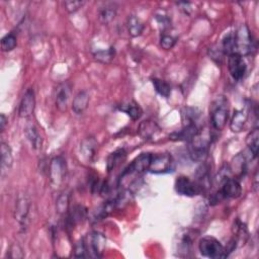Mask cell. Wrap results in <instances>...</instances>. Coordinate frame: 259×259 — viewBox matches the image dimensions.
<instances>
[{"mask_svg": "<svg viewBox=\"0 0 259 259\" xmlns=\"http://www.w3.org/2000/svg\"><path fill=\"white\" fill-rule=\"evenodd\" d=\"M229 118L228 100L224 96H218L211 106V123L215 130L222 131Z\"/></svg>", "mask_w": 259, "mask_h": 259, "instance_id": "6da1fadb", "label": "cell"}, {"mask_svg": "<svg viewBox=\"0 0 259 259\" xmlns=\"http://www.w3.org/2000/svg\"><path fill=\"white\" fill-rule=\"evenodd\" d=\"M212 142L209 132L198 131L197 134L190 141L189 151L194 161H200L207 156L209 146Z\"/></svg>", "mask_w": 259, "mask_h": 259, "instance_id": "7a4b0ae2", "label": "cell"}, {"mask_svg": "<svg viewBox=\"0 0 259 259\" xmlns=\"http://www.w3.org/2000/svg\"><path fill=\"white\" fill-rule=\"evenodd\" d=\"M235 53L240 56H248L254 50L253 39L246 24H242L234 34Z\"/></svg>", "mask_w": 259, "mask_h": 259, "instance_id": "3957f363", "label": "cell"}, {"mask_svg": "<svg viewBox=\"0 0 259 259\" xmlns=\"http://www.w3.org/2000/svg\"><path fill=\"white\" fill-rule=\"evenodd\" d=\"M198 249L201 255L208 258L216 259L226 257L225 247L219 240L211 236H206L200 239L198 243Z\"/></svg>", "mask_w": 259, "mask_h": 259, "instance_id": "277c9868", "label": "cell"}, {"mask_svg": "<svg viewBox=\"0 0 259 259\" xmlns=\"http://www.w3.org/2000/svg\"><path fill=\"white\" fill-rule=\"evenodd\" d=\"M30 210H31V199L26 194H20L16 208H14V219L21 226L22 231H25L28 225V218H30Z\"/></svg>", "mask_w": 259, "mask_h": 259, "instance_id": "5b68a950", "label": "cell"}, {"mask_svg": "<svg viewBox=\"0 0 259 259\" xmlns=\"http://www.w3.org/2000/svg\"><path fill=\"white\" fill-rule=\"evenodd\" d=\"M172 169H173V159H172V156L170 154H152V159L148 170L151 173L164 174L172 171Z\"/></svg>", "mask_w": 259, "mask_h": 259, "instance_id": "8992f818", "label": "cell"}, {"mask_svg": "<svg viewBox=\"0 0 259 259\" xmlns=\"http://www.w3.org/2000/svg\"><path fill=\"white\" fill-rule=\"evenodd\" d=\"M66 176V162L62 157H55L49 167V178L54 188L58 189L64 182Z\"/></svg>", "mask_w": 259, "mask_h": 259, "instance_id": "52a82bcc", "label": "cell"}, {"mask_svg": "<svg viewBox=\"0 0 259 259\" xmlns=\"http://www.w3.org/2000/svg\"><path fill=\"white\" fill-rule=\"evenodd\" d=\"M194 233L191 230H181L176 236L175 250L178 256L189 257L193 251L194 246Z\"/></svg>", "mask_w": 259, "mask_h": 259, "instance_id": "ba28073f", "label": "cell"}, {"mask_svg": "<svg viewBox=\"0 0 259 259\" xmlns=\"http://www.w3.org/2000/svg\"><path fill=\"white\" fill-rule=\"evenodd\" d=\"M228 69L233 79L240 80L245 76L247 66L242 56L233 53L228 57Z\"/></svg>", "mask_w": 259, "mask_h": 259, "instance_id": "9c48e42d", "label": "cell"}, {"mask_svg": "<svg viewBox=\"0 0 259 259\" xmlns=\"http://www.w3.org/2000/svg\"><path fill=\"white\" fill-rule=\"evenodd\" d=\"M175 191L178 194L184 195V196H195L201 193V190L199 185L193 181L190 177L186 176H179L175 180L174 184Z\"/></svg>", "mask_w": 259, "mask_h": 259, "instance_id": "30bf717a", "label": "cell"}, {"mask_svg": "<svg viewBox=\"0 0 259 259\" xmlns=\"http://www.w3.org/2000/svg\"><path fill=\"white\" fill-rule=\"evenodd\" d=\"M35 106H36L35 92L33 89H27L23 94L20 105V109H19L20 117L22 119L30 118L35 110Z\"/></svg>", "mask_w": 259, "mask_h": 259, "instance_id": "8fae6325", "label": "cell"}, {"mask_svg": "<svg viewBox=\"0 0 259 259\" xmlns=\"http://www.w3.org/2000/svg\"><path fill=\"white\" fill-rule=\"evenodd\" d=\"M223 198H237L242 194V188L240 182L230 177L221 184V191L219 192Z\"/></svg>", "mask_w": 259, "mask_h": 259, "instance_id": "7c38bea8", "label": "cell"}, {"mask_svg": "<svg viewBox=\"0 0 259 259\" xmlns=\"http://www.w3.org/2000/svg\"><path fill=\"white\" fill-rule=\"evenodd\" d=\"M161 133V129L155 122L147 120L141 123L139 127V134L142 139L146 141H153Z\"/></svg>", "mask_w": 259, "mask_h": 259, "instance_id": "4fadbf2b", "label": "cell"}, {"mask_svg": "<svg viewBox=\"0 0 259 259\" xmlns=\"http://www.w3.org/2000/svg\"><path fill=\"white\" fill-rule=\"evenodd\" d=\"M97 149V142L94 138H86L80 144L79 153L81 155L82 160L85 162H91L95 156Z\"/></svg>", "mask_w": 259, "mask_h": 259, "instance_id": "5bb4252c", "label": "cell"}, {"mask_svg": "<svg viewBox=\"0 0 259 259\" xmlns=\"http://www.w3.org/2000/svg\"><path fill=\"white\" fill-rule=\"evenodd\" d=\"M70 86L68 83H63L58 86L56 90V107L60 111H66L70 99Z\"/></svg>", "mask_w": 259, "mask_h": 259, "instance_id": "9a60e30c", "label": "cell"}, {"mask_svg": "<svg viewBox=\"0 0 259 259\" xmlns=\"http://www.w3.org/2000/svg\"><path fill=\"white\" fill-rule=\"evenodd\" d=\"M151 159H152V154L142 153L132 162V164L129 166V168L134 171L135 173L141 175L142 173H144V172L149 170Z\"/></svg>", "mask_w": 259, "mask_h": 259, "instance_id": "2e32d148", "label": "cell"}, {"mask_svg": "<svg viewBox=\"0 0 259 259\" xmlns=\"http://www.w3.org/2000/svg\"><path fill=\"white\" fill-rule=\"evenodd\" d=\"M199 130L197 129L196 125H189V126H183V129L180 131L173 132L169 135V139L171 141H188L190 142Z\"/></svg>", "mask_w": 259, "mask_h": 259, "instance_id": "e0dca14e", "label": "cell"}, {"mask_svg": "<svg viewBox=\"0 0 259 259\" xmlns=\"http://www.w3.org/2000/svg\"><path fill=\"white\" fill-rule=\"evenodd\" d=\"M247 119H248V114L245 110L243 109L235 110L232 120L230 122V129H231V131L233 133L241 132L243 128L246 125Z\"/></svg>", "mask_w": 259, "mask_h": 259, "instance_id": "ac0fdd59", "label": "cell"}, {"mask_svg": "<svg viewBox=\"0 0 259 259\" xmlns=\"http://www.w3.org/2000/svg\"><path fill=\"white\" fill-rule=\"evenodd\" d=\"M89 94L87 91H80L73 99L72 109L76 114H82L88 108Z\"/></svg>", "mask_w": 259, "mask_h": 259, "instance_id": "d6986e66", "label": "cell"}, {"mask_svg": "<svg viewBox=\"0 0 259 259\" xmlns=\"http://www.w3.org/2000/svg\"><path fill=\"white\" fill-rule=\"evenodd\" d=\"M24 134L26 136V139L28 140V142L31 143L32 147L35 150H39L42 147V144H43V140L42 137L38 131V129L35 125H26V127L24 128Z\"/></svg>", "mask_w": 259, "mask_h": 259, "instance_id": "ffe728a7", "label": "cell"}, {"mask_svg": "<svg viewBox=\"0 0 259 259\" xmlns=\"http://www.w3.org/2000/svg\"><path fill=\"white\" fill-rule=\"evenodd\" d=\"M87 217V210L83 206H75L68 215V224L70 227L82 223Z\"/></svg>", "mask_w": 259, "mask_h": 259, "instance_id": "44dd1931", "label": "cell"}, {"mask_svg": "<svg viewBox=\"0 0 259 259\" xmlns=\"http://www.w3.org/2000/svg\"><path fill=\"white\" fill-rule=\"evenodd\" d=\"M90 247L96 257L102 256L106 247V237L98 232H93L90 236Z\"/></svg>", "mask_w": 259, "mask_h": 259, "instance_id": "7402d4cb", "label": "cell"}, {"mask_svg": "<svg viewBox=\"0 0 259 259\" xmlns=\"http://www.w3.org/2000/svg\"><path fill=\"white\" fill-rule=\"evenodd\" d=\"M117 6L113 4H106L102 8L99 9L98 16H99V21L102 22L104 24H108L111 22L114 18L117 16Z\"/></svg>", "mask_w": 259, "mask_h": 259, "instance_id": "603a6c76", "label": "cell"}, {"mask_svg": "<svg viewBox=\"0 0 259 259\" xmlns=\"http://www.w3.org/2000/svg\"><path fill=\"white\" fill-rule=\"evenodd\" d=\"M126 156L127 153L124 149H119L111 153L108 158V162H107L108 170L112 171L114 168H117L120 164H122L125 161Z\"/></svg>", "mask_w": 259, "mask_h": 259, "instance_id": "cb8c5ba5", "label": "cell"}, {"mask_svg": "<svg viewBox=\"0 0 259 259\" xmlns=\"http://www.w3.org/2000/svg\"><path fill=\"white\" fill-rule=\"evenodd\" d=\"M127 25H128V32H129L130 36L133 37V38L141 36V34L144 31L143 22L140 21V19H138L135 16H131V17L128 18Z\"/></svg>", "mask_w": 259, "mask_h": 259, "instance_id": "d4e9b609", "label": "cell"}, {"mask_svg": "<svg viewBox=\"0 0 259 259\" xmlns=\"http://www.w3.org/2000/svg\"><path fill=\"white\" fill-rule=\"evenodd\" d=\"M120 109L126 112L128 116L134 121L139 120L143 114V110L141 107L135 102H130V103L122 105V107H120Z\"/></svg>", "mask_w": 259, "mask_h": 259, "instance_id": "484cf974", "label": "cell"}, {"mask_svg": "<svg viewBox=\"0 0 259 259\" xmlns=\"http://www.w3.org/2000/svg\"><path fill=\"white\" fill-rule=\"evenodd\" d=\"M1 168L2 173H4L5 170H8L13 163L12 152L8 144L5 142H1Z\"/></svg>", "mask_w": 259, "mask_h": 259, "instance_id": "4316f807", "label": "cell"}, {"mask_svg": "<svg viewBox=\"0 0 259 259\" xmlns=\"http://www.w3.org/2000/svg\"><path fill=\"white\" fill-rule=\"evenodd\" d=\"M246 144L251 156L253 158H256L258 155V148H259V131L257 128L252 130V131L248 134L246 138Z\"/></svg>", "mask_w": 259, "mask_h": 259, "instance_id": "83f0119b", "label": "cell"}, {"mask_svg": "<svg viewBox=\"0 0 259 259\" xmlns=\"http://www.w3.org/2000/svg\"><path fill=\"white\" fill-rule=\"evenodd\" d=\"M200 111L196 108H184L181 111V117L183 126L189 125H195V121L199 118Z\"/></svg>", "mask_w": 259, "mask_h": 259, "instance_id": "f1b7e54d", "label": "cell"}, {"mask_svg": "<svg viewBox=\"0 0 259 259\" xmlns=\"http://www.w3.org/2000/svg\"><path fill=\"white\" fill-rule=\"evenodd\" d=\"M233 233H234V240L236 241L237 245L238 243H243L247 240L248 237V232H247V228L243 223L240 221H236L233 227Z\"/></svg>", "mask_w": 259, "mask_h": 259, "instance_id": "f546056e", "label": "cell"}, {"mask_svg": "<svg viewBox=\"0 0 259 259\" xmlns=\"http://www.w3.org/2000/svg\"><path fill=\"white\" fill-rule=\"evenodd\" d=\"M152 83L154 85L155 90L158 93H159L161 96L169 97V95L171 94V87H170V85L166 81H164L162 79L154 78L152 80Z\"/></svg>", "mask_w": 259, "mask_h": 259, "instance_id": "4dcf8cb0", "label": "cell"}, {"mask_svg": "<svg viewBox=\"0 0 259 259\" xmlns=\"http://www.w3.org/2000/svg\"><path fill=\"white\" fill-rule=\"evenodd\" d=\"M17 37L13 34H8L1 40V49L3 52H10L17 47Z\"/></svg>", "mask_w": 259, "mask_h": 259, "instance_id": "1f68e13d", "label": "cell"}, {"mask_svg": "<svg viewBox=\"0 0 259 259\" xmlns=\"http://www.w3.org/2000/svg\"><path fill=\"white\" fill-rule=\"evenodd\" d=\"M222 51L224 54L231 55L235 53V40L234 34H229L225 37L222 43Z\"/></svg>", "mask_w": 259, "mask_h": 259, "instance_id": "d6a6232c", "label": "cell"}, {"mask_svg": "<svg viewBox=\"0 0 259 259\" xmlns=\"http://www.w3.org/2000/svg\"><path fill=\"white\" fill-rule=\"evenodd\" d=\"M56 209L60 215H65L69 210V195L67 194H61L56 201Z\"/></svg>", "mask_w": 259, "mask_h": 259, "instance_id": "836d02e7", "label": "cell"}, {"mask_svg": "<svg viewBox=\"0 0 259 259\" xmlns=\"http://www.w3.org/2000/svg\"><path fill=\"white\" fill-rule=\"evenodd\" d=\"M94 57H95V59H97L100 62H104V63L109 62L114 57V50L113 48H110L106 51H98L94 53Z\"/></svg>", "mask_w": 259, "mask_h": 259, "instance_id": "e575fe53", "label": "cell"}, {"mask_svg": "<svg viewBox=\"0 0 259 259\" xmlns=\"http://www.w3.org/2000/svg\"><path fill=\"white\" fill-rule=\"evenodd\" d=\"M176 44V39L170 35H163L160 39V45L164 50H170Z\"/></svg>", "mask_w": 259, "mask_h": 259, "instance_id": "d590c367", "label": "cell"}, {"mask_svg": "<svg viewBox=\"0 0 259 259\" xmlns=\"http://www.w3.org/2000/svg\"><path fill=\"white\" fill-rule=\"evenodd\" d=\"M86 252H87V247H86V244H85L84 240L81 239L75 244L74 255L77 258H83L86 256Z\"/></svg>", "mask_w": 259, "mask_h": 259, "instance_id": "8d00e7d4", "label": "cell"}, {"mask_svg": "<svg viewBox=\"0 0 259 259\" xmlns=\"http://www.w3.org/2000/svg\"><path fill=\"white\" fill-rule=\"evenodd\" d=\"M7 256H9L10 258H22L24 254L20 245H18V244H13V245L10 247L9 251L7 252Z\"/></svg>", "mask_w": 259, "mask_h": 259, "instance_id": "74e56055", "label": "cell"}, {"mask_svg": "<svg viewBox=\"0 0 259 259\" xmlns=\"http://www.w3.org/2000/svg\"><path fill=\"white\" fill-rule=\"evenodd\" d=\"M83 4H84V1H65L64 2L66 10L70 13L77 11L79 8L83 6Z\"/></svg>", "mask_w": 259, "mask_h": 259, "instance_id": "f35d334b", "label": "cell"}, {"mask_svg": "<svg viewBox=\"0 0 259 259\" xmlns=\"http://www.w3.org/2000/svg\"><path fill=\"white\" fill-rule=\"evenodd\" d=\"M156 20H157V22L159 23V25L161 27L165 28V27L169 26L170 22H169V19L167 18V16H162V14L161 16H156Z\"/></svg>", "mask_w": 259, "mask_h": 259, "instance_id": "ab89813d", "label": "cell"}, {"mask_svg": "<svg viewBox=\"0 0 259 259\" xmlns=\"http://www.w3.org/2000/svg\"><path fill=\"white\" fill-rule=\"evenodd\" d=\"M6 124H7V118L2 113L1 116H0V129H1L2 132L5 130Z\"/></svg>", "mask_w": 259, "mask_h": 259, "instance_id": "60d3db41", "label": "cell"}, {"mask_svg": "<svg viewBox=\"0 0 259 259\" xmlns=\"http://www.w3.org/2000/svg\"><path fill=\"white\" fill-rule=\"evenodd\" d=\"M177 5L178 6H180L181 7V9L185 12V13H190V6H191V4L189 3V2H179V3H177Z\"/></svg>", "mask_w": 259, "mask_h": 259, "instance_id": "b9f144b4", "label": "cell"}, {"mask_svg": "<svg viewBox=\"0 0 259 259\" xmlns=\"http://www.w3.org/2000/svg\"><path fill=\"white\" fill-rule=\"evenodd\" d=\"M258 172H256L255 173V176H254V181H253V188H254V191L257 192V188H258Z\"/></svg>", "mask_w": 259, "mask_h": 259, "instance_id": "7bdbcfd3", "label": "cell"}]
</instances>
